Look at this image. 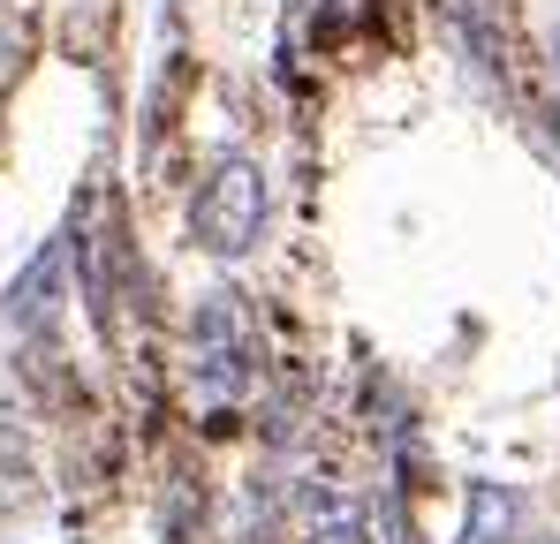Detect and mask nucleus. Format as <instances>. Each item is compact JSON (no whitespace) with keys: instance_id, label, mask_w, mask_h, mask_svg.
<instances>
[{"instance_id":"f257e3e1","label":"nucleus","mask_w":560,"mask_h":544,"mask_svg":"<svg viewBox=\"0 0 560 544\" xmlns=\"http://www.w3.org/2000/svg\"><path fill=\"white\" fill-rule=\"evenodd\" d=\"M189 386L212 416V431H228V409L258 386V341H250V310L243 295H205L189 318Z\"/></svg>"},{"instance_id":"f03ea898","label":"nucleus","mask_w":560,"mask_h":544,"mask_svg":"<svg viewBox=\"0 0 560 544\" xmlns=\"http://www.w3.org/2000/svg\"><path fill=\"white\" fill-rule=\"evenodd\" d=\"M258 227H266V175H258V159H220L212 175L197 181V197H189V235H197V250H212V258H243L250 243H258Z\"/></svg>"},{"instance_id":"7ed1b4c3","label":"nucleus","mask_w":560,"mask_h":544,"mask_svg":"<svg viewBox=\"0 0 560 544\" xmlns=\"http://www.w3.org/2000/svg\"><path fill=\"white\" fill-rule=\"evenodd\" d=\"M61 272H69V243H46L31 265L15 272V287H8V326H23V333H38V326H54V303H61Z\"/></svg>"},{"instance_id":"20e7f679","label":"nucleus","mask_w":560,"mask_h":544,"mask_svg":"<svg viewBox=\"0 0 560 544\" xmlns=\"http://www.w3.org/2000/svg\"><path fill=\"white\" fill-rule=\"evenodd\" d=\"M508 530H515V492H508V484H477V492H469L463 544H508Z\"/></svg>"},{"instance_id":"39448f33","label":"nucleus","mask_w":560,"mask_h":544,"mask_svg":"<svg viewBox=\"0 0 560 544\" xmlns=\"http://www.w3.org/2000/svg\"><path fill=\"white\" fill-rule=\"evenodd\" d=\"M553 61H560V31H553Z\"/></svg>"}]
</instances>
